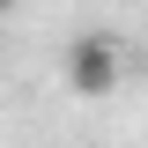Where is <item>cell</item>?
<instances>
[{
	"label": "cell",
	"instance_id": "cell-1",
	"mask_svg": "<svg viewBox=\"0 0 148 148\" xmlns=\"http://www.w3.org/2000/svg\"><path fill=\"white\" fill-rule=\"evenodd\" d=\"M119 74H126V52H119L111 30H82V37L67 45V89H74V96H111Z\"/></svg>",
	"mask_w": 148,
	"mask_h": 148
},
{
	"label": "cell",
	"instance_id": "cell-2",
	"mask_svg": "<svg viewBox=\"0 0 148 148\" xmlns=\"http://www.w3.org/2000/svg\"><path fill=\"white\" fill-rule=\"evenodd\" d=\"M0 8H8V0H0Z\"/></svg>",
	"mask_w": 148,
	"mask_h": 148
}]
</instances>
